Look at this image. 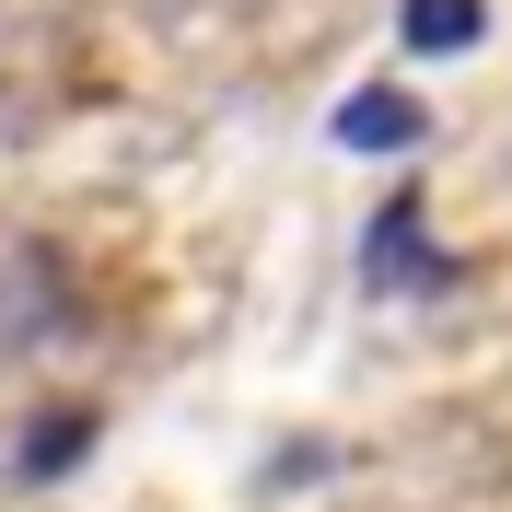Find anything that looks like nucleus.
Returning <instances> with one entry per match:
<instances>
[{"mask_svg":"<svg viewBox=\"0 0 512 512\" xmlns=\"http://www.w3.org/2000/svg\"><path fill=\"white\" fill-rule=\"evenodd\" d=\"M12 315H24V326L59 315V291H47V256H35V245H24V280H0V326H12Z\"/></svg>","mask_w":512,"mask_h":512,"instance_id":"39448f33","label":"nucleus"},{"mask_svg":"<svg viewBox=\"0 0 512 512\" xmlns=\"http://www.w3.org/2000/svg\"><path fill=\"white\" fill-rule=\"evenodd\" d=\"M338 140H350V152H408V140H419V94H396V82L350 94V105H338Z\"/></svg>","mask_w":512,"mask_h":512,"instance_id":"f03ea898","label":"nucleus"},{"mask_svg":"<svg viewBox=\"0 0 512 512\" xmlns=\"http://www.w3.org/2000/svg\"><path fill=\"white\" fill-rule=\"evenodd\" d=\"M408 59H454V47H478L489 35V0H408Z\"/></svg>","mask_w":512,"mask_h":512,"instance_id":"7ed1b4c3","label":"nucleus"},{"mask_svg":"<svg viewBox=\"0 0 512 512\" xmlns=\"http://www.w3.org/2000/svg\"><path fill=\"white\" fill-rule=\"evenodd\" d=\"M82 454H94V408H47L24 431V478H70Z\"/></svg>","mask_w":512,"mask_h":512,"instance_id":"20e7f679","label":"nucleus"},{"mask_svg":"<svg viewBox=\"0 0 512 512\" xmlns=\"http://www.w3.org/2000/svg\"><path fill=\"white\" fill-rule=\"evenodd\" d=\"M431 280H443V256L419 233V187H396L384 222H373V291H431Z\"/></svg>","mask_w":512,"mask_h":512,"instance_id":"f257e3e1","label":"nucleus"}]
</instances>
